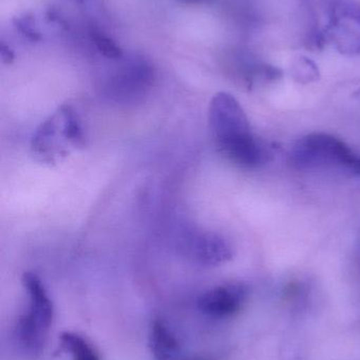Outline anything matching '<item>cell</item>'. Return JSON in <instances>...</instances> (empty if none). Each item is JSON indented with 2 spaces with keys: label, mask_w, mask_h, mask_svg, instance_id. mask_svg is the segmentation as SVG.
<instances>
[{
  "label": "cell",
  "mask_w": 360,
  "mask_h": 360,
  "mask_svg": "<svg viewBox=\"0 0 360 360\" xmlns=\"http://www.w3.org/2000/svg\"><path fill=\"white\" fill-rule=\"evenodd\" d=\"M350 170H352L355 174L359 175L360 177V155H356L354 162L351 165Z\"/></svg>",
  "instance_id": "cell-17"
},
{
  "label": "cell",
  "mask_w": 360,
  "mask_h": 360,
  "mask_svg": "<svg viewBox=\"0 0 360 360\" xmlns=\"http://www.w3.org/2000/svg\"><path fill=\"white\" fill-rule=\"evenodd\" d=\"M21 283L27 297L25 313L50 329L54 319V307L42 279L35 273L25 272Z\"/></svg>",
  "instance_id": "cell-8"
},
{
  "label": "cell",
  "mask_w": 360,
  "mask_h": 360,
  "mask_svg": "<svg viewBox=\"0 0 360 360\" xmlns=\"http://www.w3.org/2000/svg\"><path fill=\"white\" fill-rule=\"evenodd\" d=\"M58 347L61 352L71 355L72 360H101L99 352L88 340L75 332L61 333Z\"/></svg>",
  "instance_id": "cell-11"
},
{
  "label": "cell",
  "mask_w": 360,
  "mask_h": 360,
  "mask_svg": "<svg viewBox=\"0 0 360 360\" xmlns=\"http://www.w3.org/2000/svg\"><path fill=\"white\" fill-rule=\"evenodd\" d=\"M0 55H1V59L4 63H11L13 59H14V53L4 42H2L1 46H0Z\"/></svg>",
  "instance_id": "cell-16"
},
{
  "label": "cell",
  "mask_w": 360,
  "mask_h": 360,
  "mask_svg": "<svg viewBox=\"0 0 360 360\" xmlns=\"http://www.w3.org/2000/svg\"><path fill=\"white\" fill-rule=\"evenodd\" d=\"M148 347L156 360H175L181 351L173 330L161 319H154L150 323Z\"/></svg>",
  "instance_id": "cell-10"
},
{
  "label": "cell",
  "mask_w": 360,
  "mask_h": 360,
  "mask_svg": "<svg viewBox=\"0 0 360 360\" xmlns=\"http://www.w3.org/2000/svg\"><path fill=\"white\" fill-rule=\"evenodd\" d=\"M353 97H354V98L356 99V101L360 103V89L359 90H357L354 94H353Z\"/></svg>",
  "instance_id": "cell-18"
},
{
  "label": "cell",
  "mask_w": 360,
  "mask_h": 360,
  "mask_svg": "<svg viewBox=\"0 0 360 360\" xmlns=\"http://www.w3.org/2000/svg\"><path fill=\"white\" fill-rule=\"evenodd\" d=\"M154 80V70L145 59L135 58L122 65L108 82L107 91L118 101H135L147 92Z\"/></svg>",
  "instance_id": "cell-4"
},
{
  "label": "cell",
  "mask_w": 360,
  "mask_h": 360,
  "mask_svg": "<svg viewBox=\"0 0 360 360\" xmlns=\"http://www.w3.org/2000/svg\"><path fill=\"white\" fill-rule=\"evenodd\" d=\"M323 36L342 54H360V4L350 0L336 2Z\"/></svg>",
  "instance_id": "cell-3"
},
{
  "label": "cell",
  "mask_w": 360,
  "mask_h": 360,
  "mask_svg": "<svg viewBox=\"0 0 360 360\" xmlns=\"http://www.w3.org/2000/svg\"><path fill=\"white\" fill-rule=\"evenodd\" d=\"M91 37H92L95 48L106 58L112 59V60H118V59L122 58V49L109 36L99 31H93L91 33Z\"/></svg>",
  "instance_id": "cell-14"
},
{
  "label": "cell",
  "mask_w": 360,
  "mask_h": 360,
  "mask_svg": "<svg viewBox=\"0 0 360 360\" xmlns=\"http://www.w3.org/2000/svg\"><path fill=\"white\" fill-rule=\"evenodd\" d=\"M16 27L19 31L31 40H38L40 38L39 33L35 29L33 19L30 16H23L16 20Z\"/></svg>",
  "instance_id": "cell-15"
},
{
  "label": "cell",
  "mask_w": 360,
  "mask_h": 360,
  "mask_svg": "<svg viewBox=\"0 0 360 360\" xmlns=\"http://www.w3.org/2000/svg\"><path fill=\"white\" fill-rule=\"evenodd\" d=\"M356 154L337 137L327 133H311L292 147L289 164L298 170H312L325 167L350 169Z\"/></svg>",
  "instance_id": "cell-1"
},
{
  "label": "cell",
  "mask_w": 360,
  "mask_h": 360,
  "mask_svg": "<svg viewBox=\"0 0 360 360\" xmlns=\"http://www.w3.org/2000/svg\"><path fill=\"white\" fill-rule=\"evenodd\" d=\"M209 120L218 149L252 134L244 110L230 93L219 92L213 97Z\"/></svg>",
  "instance_id": "cell-2"
},
{
  "label": "cell",
  "mask_w": 360,
  "mask_h": 360,
  "mask_svg": "<svg viewBox=\"0 0 360 360\" xmlns=\"http://www.w3.org/2000/svg\"><path fill=\"white\" fill-rule=\"evenodd\" d=\"M61 118V129L66 141L74 147H84L85 134L80 118L70 105H63L57 112Z\"/></svg>",
  "instance_id": "cell-12"
},
{
  "label": "cell",
  "mask_w": 360,
  "mask_h": 360,
  "mask_svg": "<svg viewBox=\"0 0 360 360\" xmlns=\"http://www.w3.org/2000/svg\"><path fill=\"white\" fill-rule=\"evenodd\" d=\"M190 254L201 266H218L232 260V245L228 239L215 232L196 235L190 241Z\"/></svg>",
  "instance_id": "cell-6"
},
{
  "label": "cell",
  "mask_w": 360,
  "mask_h": 360,
  "mask_svg": "<svg viewBox=\"0 0 360 360\" xmlns=\"http://www.w3.org/2000/svg\"><path fill=\"white\" fill-rule=\"evenodd\" d=\"M247 293V288L243 283H228L218 285L199 297V311L213 319L234 316L242 309L249 295Z\"/></svg>",
  "instance_id": "cell-5"
},
{
  "label": "cell",
  "mask_w": 360,
  "mask_h": 360,
  "mask_svg": "<svg viewBox=\"0 0 360 360\" xmlns=\"http://www.w3.org/2000/svg\"><path fill=\"white\" fill-rule=\"evenodd\" d=\"M292 77L302 84L317 82L321 78L318 65L308 57L300 56L294 60L291 67Z\"/></svg>",
  "instance_id": "cell-13"
},
{
  "label": "cell",
  "mask_w": 360,
  "mask_h": 360,
  "mask_svg": "<svg viewBox=\"0 0 360 360\" xmlns=\"http://www.w3.org/2000/svg\"><path fill=\"white\" fill-rule=\"evenodd\" d=\"M184 1L192 2V4H194V2H201L203 1V0H184Z\"/></svg>",
  "instance_id": "cell-19"
},
{
  "label": "cell",
  "mask_w": 360,
  "mask_h": 360,
  "mask_svg": "<svg viewBox=\"0 0 360 360\" xmlns=\"http://www.w3.org/2000/svg\"><path fill=\"white\" fill-rule=\"evenodd\" d=\"M49 329L23 313L17 319L15 338L19 348L27 356L38 357L44 352L48 340Z\"/></svg>",
  "instance_id": "cell-9"
},
{
  "label": "cell",
  "mask_w": 360,
  "mask_h": 360,
  "mask_svg": "<svg viewBox=\"0 0 360 360\" xmlns=\"http://www.w3.org/2000/svg\"><path fill=\"white\" fill-rule=\"evenodd\" d=\"M218 150L226 160L243 169L260 168L272 160L268 146L254 134Z\"/></svg>",
  "instance_id": "cell-7"
},
{
  "label": "cell",
  "mask_w": 360,
  "mask_h": 360,
  "mask_svg": "<svg viewBox=\"0 0 360 360\" xmlns=\"http://www.w3.org/2000/svg\"><path fill=\"white\" fill-rule=\"evenodd\" d=\"M177 360V359H175ZM187 360H207V359H187Z\"/></svg>",
  "instance_id": "cell-20"
}]
</instances>
